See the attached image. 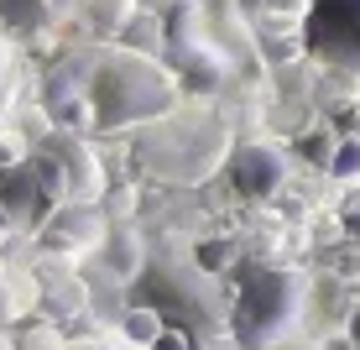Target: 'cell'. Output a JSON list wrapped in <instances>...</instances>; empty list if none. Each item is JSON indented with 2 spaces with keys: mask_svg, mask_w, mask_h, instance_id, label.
<instances>
[{
  "mask_svg": "<svg viewBox=\"0 0 360 350\" xmlns=\"http://www.w3.org/2000/svg\"><path fill=\"white\" fill-rule=\"evenodd\" d=\"M178 84L167 79V68L146 53H110L89 79V105L94 126H136V120H157L172 110Z\"/></svg>",
  "mask_w": 360,
  "mask_h": 350,
  "instance_id": "7a4b0ae2",
  "label": "cell"
},
{
  "mask_svg": "<svg viewBox=\"0 0 360 350\" xmlns=\"http://www.w3.org/2000/svg\"><path fill=\"white\" fill-rule=\"evenodd\" d=\"M11 84H16V58H11V47L0 42V110H6V99H11Z\"/></svg>",
  "mask_w": 360,
  "mask_h": 350,
  "instance_id": "9c48e42d",
  "label": "cell"
},
{
  "mask_svg": "<svg viewBox=\"0 0 360 350\" xmlns=\"http://www.w3.org/2000/svg\"><path fill=\"white\" fill-rule=\"evenodd\" d=\"M350 340H355V345H360V314H355V319H350Z\"/></svg>",
  "mask_w": 360,
  "mask_h": 350,
  "instance_id": "5bb4252c",
  "label": "cell"
},
{
  "mask_svg": "<svg viewBox=\"0 0 360 350\" xmlns=\"http://www.w3.org/2000/svg\"><path fill=\"white\" fill-rule=\"evenodd\" d=\"M157 335H162V314H157V308H131V314H126V345L152 350Z\"/></svg>",
  "mask_w": 360,
  "mask_h": 350,
  "instance_id": "ba28073f",
  "label": "cell"
},
{
  "mask_svg": "<svg viewBox=\"0 0 360 350\" xmlns=\"http://www.w3.org/2000/svg\"><path fill=\"white\" fill-rule=\"evenodd\" d=\"M329 178L360 189V136H340V146L329 152Z\"/></svg>",
  "mask_w": 360,
  "mask_h": 350,
  "instance_id": "52a82bcc",
  "label": "cell"
},
{
  "mask_svg": "<svg viewBox=\"0 0 360 350\" xmlns=\"http://www.w3.org/2000/svg\"><path fill=\"white\" fill-rule=\"evenodd\" d=\"M63 350H110V345H99V340H73V345H63Z\"/></svg>",
  "mask_w": 360,
  "mask_h": 350,
  "instance_id": "4fadbf2b",
  "label": "cell"
},
{
  "mask_svg": "<svg viewBox=\"0 0 360 350\" xmlns=\"http://www.w3.org/2000/svg\"><path fill=\"white\" fill-rule=\"evenodd\" d=\"M126 350H141V345H126Z\"/></svg>",
  "mask_w": 360,
  "mask_h": 350,
  "instance_id": "9a60e30c",
  "label": "cell"
},
{
  "mask_svg": "<svg viewBox=\"0 0 360 350\" xmlns=\"http://www.w3.org/2000/svg\"><path fill=\"white\" fill-rule=\"evenodd\" d=\"M63 178H68V194L79 199V204L99 199V189H105V173H99V162L89 157V146H84V142H68L63 146Z\"/></svg>",
  "mask_w": 360,
  "mask_h": 350,
  "instance_id": "8992f818",
  "label": "cell"
},
{
  "mask_svg": "<svg viewBox=\"0 0 360 350\" xmlns=\"http://www.w3.org/2000/svg\"><path fill=\"white\" fill-rule=\"evenodd\" d=\"M152 350H193V345H188V335H183V330H167V324H162V335L152 340Z\"/></svg>",
  "mask_w": 360,
  "mask_h": 350,
  "instance_id": "30bf717a",
  "label": "cell"
},
{
  "mask_svg": "<svg viewBox=\"0 0 360 350\" xmlns=\"http://www.w3.org/2000/svg\"><path fill=\"white\" fill-rule=\"evenodd\" d=\"M308 277L297 267H256L245 272L235 298V340L245 350H288L303 335Z\"/></svg>",
  "mask_w": 360,
  "mask_h": 350,
  "instance_id": "6da1fadb",
  "label": "cell"
},
{
  "mask_svg": "<svg viewBox=\"0 0 360 350\" xmlns=\"http://www.w3.org/2000/svg\"><path fill=\"white\" fill-rule=\"evenodd\" d=\"M198 256H204V261H225V256H230V241H214V246H204Z\"/></svg>",
  "mask_w": 360,
  "mask_h": 350,
  "instance_id": "7c38bea8",
  "label": "cell"
},
{
  "mask_svg": "<svg viewBox=\"0 0 360 350\" xmlns=\"http://www.w3.org/2000/svg\"><path fill=\"white\" fill-rule=\"evenodd\" d=\"M0 209H6L16 225H37L47 215V189L32 173V162H16V168H0Z\"/></svg>",
  "mask_w": 360,
  "mask_h": 350,
  "instance_id": "5b68a950",
  "label": "cell"
},
{
  "mask_svg": "<svg viewBox=\"0 0 360 350\" xmlns=\"http://www.w3.org/2000/svg\"><path fill=\"white\" fill-rule=\"evenodd\" d=\"M47 345H58V335H53V330H37V335H21V350H47Z\"/></svg>",
  "mask_w": 360,
  "mask_h": 350,
  "instance_id": "8fae6325",
  "label": "cell"
},
{
  "mask_svg": "<svg viewBox=\"0 0 360 350\" xmlns=\"http://www.w3.org/2000/svg\"><path fill=\"white\" fill-rule=\"evenodd\" d=\"M230 178L245 199H271L282 189V178H288V157L271 142H240L230 152Z\"/></svg>",
  "mask_w": 360,
  "mask_h": 350,
  "instance_id": "277c9868",
  "label": "cell"
},
{
  "mask_svg": "<svg viewBox=\"0 0 360 350\" xmlns=\"http://www.w3.org/2000/svg\"><path fill=\"white\" fill-rule=\"evenodd\" d=\"M303 42L324 68L360 73V0H308Z\"/></svg>",
  "mask_w": 360,
  "mask_h": 350,
  "instance_id": "3957f363",
  "label": "cell"
}]
</instances>
